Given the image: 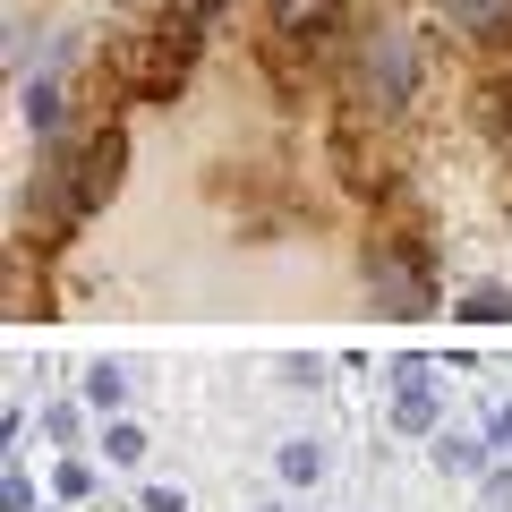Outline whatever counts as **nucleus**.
<instances>
[{
	"mask_svg": "<svg viewBox=\"0 0 512 512\" xmlns=\"http://www.w3.org/2000/svg\"><path fill=\"white\" fill-rule=\"evenodd\" d=\"M350 94H359V111H376V120H393V111H410V94H419V52H410L402 26H367L359 52H350Z\"/></svg>",
	"mask_w": 512,
	"mask_h": 512,
	"instance_id": "nucleus-1",
	"label": "nucleus"
},
{
	"mask_svg": "<svg viewBox=\"0 0 512 512\" xmlns=\"http://www.w3.org/2000/svg\"><path fill=\"white\" fill-rule=\"evenodd\" d=\"M197 43H205V26H188V18H171V9H154L137 35H120V69H128V86L137 94H180V77H188V60H197Z\"/></svg>",
	"mask_w": 512,
	"mask_h": 512,
	"instance_id": "nucleus-2",
	"label": "nucleus"
},
{
	"mask_svg": "<svg viewBox=\"0 0 512 512\" xmlns=\"http://www.w3.org/2000/svg\"><path fill=\"white\" fill-rule=\"evenodd\" d=\"M120 128H94L86 146H69V163H60V214H52V231H77V222L94 214V205L120 188Z\"/></svg>",
	"mask_w": 512,
	"mask_h": 512,
	"instance_id": "nucleus-3",
	"label": "nucleus"
},
{
	"mask_svg": "<svg viewBox=\"0 0 512 512\" xmlns=\"http://www.w3.org/2000/svg\"><path fill=\"white\" fill-rule=\"evenodd\" d=\"M350 0H265V26H274V52H325L333 35H342Z\"/></svg>",
	"mask_w": 512,
	"mask_h": 512,
	"instance_id": "nucleus-4",
	"label": "nucleus"
},
{
	"mask_svg": "<svg viewBox=\"0 0 512 512\" xmlns=\"http://www.w3.org/2000/svg\"><path fill=\"white\" fill-rule=\"evenodd\" d=\"M367 291H376V308H384V316H427V308H436V291H427V274L410 265L402 248H384V239L367 248Z\"/></svg>",
	"mask_w": 512,
	"mask_h": 512,
	"instance_id": "nucleus-5",
	"label": "nucleus"
},
{
	"mask_svg": "<svg viewBox=\"0 0 512 512\" xmlns=\"http://www.w3.org/2000/svg\"><path fill=\"white\" fill-rule=\"evenodd\" d=\"M427 376H436L427 359L393 367V427H402V436H436V393H427Z\"/></svg>",
	"mask_w": 512,
	"mask_h": 512,
	"instance_id": "nucleus-6",
	"label": "nucleus"
},
{
	"mask_svg": "<svg viewBox=\"0 0 512 512\" xmlns=\"http://www.w3.org/2000/svg\"><path fill=\"white\" fill-rule=\"evenodd\" d=\"M18 111H26L35 137H60V77H26V86H18Z\"/></svg>",
	"mask_w": 512,
	"mask_h": 512,
	"instance_id": "nucleus-7",
	"label": "nucleus"
},
{
	"mask_svg": "<svg viewBox=\"0 0 512 512\" xmlns=\"http://www.w3.org/2000/svg\"><path fill=\"white\" fill-rule=\"evenodd\" d=\"M103 461H111V470H137V461H146V427H137V419H111L103 427Z\"/></svg>",
	"mask_w": 512,
	"mask_h": 512,
	"instance_id": "nucleus-8",
	"label": "nucleus"
},
{
	"mask_svg": "<svg viewBox=\"0 0 512 512\" xmlns=\"http://www.w3.org/2000/svg\"><path fill=\"white\" fill-rule=\"evenodd\" d=\"M274 461H282V478H291V487H316V478H325V444H308V436H291Z\"/></svg>",
	"mask_w": 512,
	"mask_h": 512,
	"instance_id": "nucleus-9",
	"label": "nucleus"
},
{
	"mask_svg": "<svg viewBox=\"0 0 512 512\" xmlns=\"http://www.w3.org/2000/svg\"><path fill=\"white\" fill-rule=\"evenodd\" d=\"M453 316H461V325H512V291H470Z\"/></svg>",
	"mask_w": 512,
	"mask_h": 512,
	"instance_id": "nucleus-10",
	"label": "nucleus"
},
{
	"mask_svg": "<svg viewBox=\"0 0 512 512\" xmlns=\"http://www.w3.org/2000/svg\"><path fill=\"white\" fill-rule=\"evenodd\" d=\"M478 103H487V137H495V146L512 154V77H495V86L478 94Z\"/></svg>",
	"mask_w": 512,
	"mask_h": 512,
	"instance_id": "nucleus-11",
	"label": "nucleus"
},
{
	"mask_svg": "<svg viewBox=\"0 0 512 512\" xmlns=\"http://www.w3.org/2000/svg\"><path fill=\"white\" fill-rule=\"evenodd\" d=\"M128 402V376L120 367H86V410H120Z\"/></svg>",
	"mask_w": 512,
	"mask_h": 512,
	"instance_id": "nucleus-12",
	"label": "nucleus"
},
{
	"mask_svg": "<svg viewBox=\"0 0 512 512\" xmlns=\"http://www.w3.org/2000/svg\"><path fill=\"white\" fill-rule=\"evenodd\" d=\"M436 461H444V470H487V444H470V436H444V444H436Z\"/></svg>",
	"mask_w": 512,
	"mask_h": 512,
	"instance_id": "nucleus-13",
	"label": "nucleus"
},
{
	"mask_svg": "<svg viewBox=\"0 0 512 512\" xmlns=\"http://www.w3.org/2000/svg\"><path fill=\"white\" fill-rule=\"evenodd\" d=\"M52 487L69 495V504H86V495H94V470H86V461H60V478H52Z\"/></svg>",
	"mask_w": 512,
	"mask_h": 512,
	"instance_id": "nucleus-14",
	"label": "nucleus"
},
{
	"mask_svg": "<svg viewBox=\"0 0 512 512\" xmlns=\"http://www.w3.org/2000/svg\"><path fill=\"white\" fill-rule=\"evenodd\" d=\"M0 495H9V512H26V504H35V487H26V470H18V461H9V478H0Z\"/></svg>",
	"mask_w": 512,
	"mask_h": 512,
	"instance_id": "nucleus-15",
	"label": "nucleus"
},
{
	"mask_svg": "<svg viewBox=\"0 0 512 512\" xmlns=\"http://www.w3.org/2000/svg\"><path fill=\"white\" fill-rule=\"evenodd\" d=\"M487 504H495V512H512V470H487Z\"/></svg>",
	"mask_w": 512,
	"mask_h": 512,
	"instance_id": "nucleus-16",
	"label": "nucleus"
},
{
	"mask_svg": "<svg viewBox=\"0 0 512 512\" xmlns=\"http://www.w3.org/2000/svg\"><path fill=\"white\" fill-rule=\"evenodd\" d=\"M146 512H188V495L180 487H146Z\"/></svg>",
	"mask_w": 512,
	"mask_h": 512,
	"instance_id": "nucleus-17",
	"label": "nucleus"
},
{
	"mask_svg": "<svg viewBox=\"0 0 512 512\" xmlns=\"http://www.w3.org/2000/svg\"><path fill=\"white\" fill-rule=\"evenodd\" d=\"M495 444H512V402H504V410H495Z\"/></svg>",
	"mask_w": 512,
	"mask_h": 512,
	"instance_id": "nucleus-18",
	"label": "nucleus"
},
{
	"mask_svg": "<svg viewBox=\"0 0 512 512\" xmlns=\"http://www.w3.org/2000/svg\"><path fill=\"white\" fill-rule=\"evenodd\" d=\"M256 512H282V504H256Z\"/></svg>",
	"mask_w": 512,
	"mask_h": 512,
	"instance_id": "nucleus-19",
	"label": "nucleus"
}]
</instances>
